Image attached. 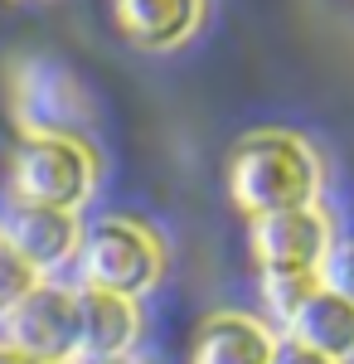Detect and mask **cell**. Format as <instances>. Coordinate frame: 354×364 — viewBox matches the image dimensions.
<instances>
[{
    "label": "cell",
    "mask_w": 354,
    "mask_h": 364,
    "mask_svg": "<svg viewBox=\"0 0 354 364\" xmlns=\"http://www.w3.org/2000/svg\"><path fill=\"white\" fill-rule=\"evenodd\" d=\"M321 282H326V291L345 296L354 306V243H330L326 262H321Z\"/></svg>",
    "instance_id": "obj_13"
},
{
    "label": "cell",
    "mask_w": 354,
    "mask_h": 364,
    "mask_svg": "<svg viewBox=\"0 0 354 364\" xmlns=\"http://www.w3.org/2000/svg\"><path fill=\"white\" fill-rule=\"evenodd\" d=\"M0 345L39 364L78 360V291L39 282L10 316H0Z\"/></svg>",
    "instance_id": "obj_4"
},
{
    "label": "cell",
    "mask_w": 354,
    "mask_h": 364,
    "mask_svg": "<svg viewBox=\"0 0 354 364\" xmlns=\"http://www.w3.org/2000/svg\"><path fill=\"white\" fill-rule=\"evenodd\" d=\"M117 29L141 49H175L185 44L204 15V0H112Z\"/></svg>",
    "instance_id": "obj_8"
},
{
    "label": "cell",
    "mask_w": 354,
    "mask_h": 364,
    "mask_svg": "<svg viewBox=\"0 0 354 364\" xmlns=\"http://www.w3.org/2000/svg\"><path fill=\"white\" fill-rule=\"evenodd\" d=\"M228 195L247 219L306 209L321 195V161L291 132H252L228 156Z\"/></svg>",
    "instance_id": "obj_1"
},
{
    "label": "cell",
    "mask_w": 354,
    "mask_h": 364,
    "mask_svg": "<svg viewBox=\"0 0 354 364\" xmlns=\"http://www.w3.org/2000/svg\"><path fill=\"white\" fill-rule=\"evenodd\" d=\"M97 185L92 151L78 136H25L10 151V195L20 204L73 214Z\"/></svg>",
    "instance_id": "obj_2"
},
{
    "label": "cell",
    "mask_w": 354,
    "mask_h": 364,
    "mask_svg": "<svg viewBox=\"0 0 354 364\" xmlns=\"http://www.w3.org/2000/svg\"><path fill=\"white\" fill-rule=\"evenodd\" d=\"M247 243L262 272H301V267H321L330 252V219L326 209L306 204V209H286V214H267L252 219Z\"/></svg>",
    "instance_id": "obj_5"
},
{
    "label": "cell",
    "mask_w": 354,
    "mask_h": 364,
    "mask_svg": "<svg viewBox=\"0 0 354 364\" xmlns=\"http://www.w3.org/2000/svg\"><path fill=\"white\" fill-rule=\"evenodd\" d=\"M34 287H39V272H34L10 243H0V316H10Z\"/></svg>",
    "instance_id": "obj_12"
},
{
    "label": "cell",
    "mask_w": 354,
    "mask_h": 364,
    "mask_svg": "<svg viewBox=\"0 0 354 364\" xmlns=\"http://www.w3.org/2000/svg\"><path fill=\"white\" fill-rule=\"evenodd\" d=\"M286 336L296 345H306V350H316V355H326V360L345 364V360H354V306L345 296H335V291L321 287L286 321Z\"/></svg>",
    "instance_id": "obj_10"
},
{
    "label": "cell",
    "mask_w": 354,
    "mask_h": 364,
    "mask_svg": "<svg viewBox=\"0 0 354 364\" xmlns=\"http://www.w3.org/2000/svg\"><path fill=\"white\" fill-rule=\"evenodd\" d=\"M161 243L132 219H97L78 238V267L82 287L92 291H112L136 301L146 287H156L161 277Z\"/></svg>",
    "instance_id": "obj_3"
},
{
    "label": "cell",
    "mask_w": 354,
    "mask_h": 364,
    "mask_svg": "<svg viewBox=\"0 0 354 364\" xmlns=\"http://www.w3.org/2000/svg\"><path fill=\"white\" fill-rule=\"evenodd\" d=\"M272 345L277 336L262 321L238 316V311H218L199 326L190 364H272Z\"/></svg>",
    "instance_id": "obj_9"
},
{
    "label": "cell",
    "mask_w": 354,
    "mask_h": 364,
    "mask_svg": "<svg viewBox=\"0 0 354 364\" xmlns=\"http://www.w3.org/2000/svg\"><path fill=\"white\" fill-rule=\"evenodd\" d=\"M272 364H335V360H326V355H316V350L296 345L291 336H281V340L272 345Z\"/></svg>",
    "instance_id": "obj_14"
},
{
    "label": "cell",
    "mask_w": 354,
    "mask_h": 364,
    "mask_svg": "<svg viewBox=\"0 0 354 364\" xmlns=\"http://www.w3.org/2000/svg\"><path fill=\"white\" fill-rule=\"evenodd\" d=\"M321 267H301V272H262V301L272 316H281V326L296 316L316 291H321Z\"/></svg>",
    "instance_id": "obj_11"
},
{
    "label": "cell",
    "mask_w": 354,
    "mask_h": 364,
    "mask_svg": "<svg viewBox=\"0 0 354 364\" xmlns=\"http://www.w3.org/2000/svg\"><path fill=\"white\" fill-rule=\"evenodd\" d=\"M141 336L136 301L112 291H78V360H122Z\"/></svg>",
    "instance_id": "obj_7"
},
{
    "label": "cell",
    "mask_w": 354,
    "mask_h": 364,
    "mask_svg": "<svg viewBox=\"0 0 354 364\" xmlns=\"http://www.w3.org/2000/svg\"><path fill=\"white\" fill-rule=\"evenodd\" d=\"M73 364H92V360H73Z\"/></svg>",
    "instance_id": "obj_16"
},
{
    "label": "cell",
    "mask_w": 354,
    "mask_h": 364,
    "mask_svg": "<svg viewBox=\"0 0 354 364\" xmlns=\"http://www.w3.org/2000/svg\"><path fill=\"white\" fill-rule=\"evenodd\" d=\"M0 364H39V360H29L20 350H5V345H0Z\"/></svg>",
    "instance_id": "obj_15"
},
{
    "label": "cell",
    "mask_w": 354,
    "mask_h": 364,
    "mask_svg": "<svg viewBox=\"0 0 354 364\" xmlns=\"http://www.w3.org/2000/svg\"><path fill=\"white\" fill-rule=\"evenodd\" d=\"M78 238L82 233H78V219H73V214H63V209H39V204H20V199H10L5 224H0V243H10L39 277H44L49 267H58V262H68V257L78 252Z\"/></svg>",
    "instance_id": "obj_6"
}]
</instances>
